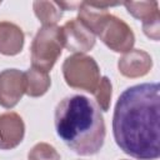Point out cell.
<instances>
[{"label":"cell","mask_w":160,"mask_h":160,"mask_svg":"<svg viewBox=\"0 0 160 160\" xmlns=\"http://www.w3.org/2000/svg\"><path fill=\"white\" fill-rule=\"evenodd\" d=\"M0 4H1V1H0Z\"/></svg>","instance_id":"cell-17"},{"label":"cell","mask_w":160,"mask_h":160,"mask_svg":"<svg viewBox=\"0 0 160 160\" xmlns=\"http://www.w3.org/2000/svg\"><path fill=\"white\" fill-rule=\"evenodd\" d=\"M111 95H112V85L108 76H102L99 81V85L96 90L94 91V96L96 100V105L100 110L108 111L111 102Z\"/></svg>","instance_id":"cell-14"},{"label":"cell","mask_w":160,"mask_h":160,"mask_svg":"<svg viewBox=\"0 0 160 160\" xmlns=\"http://www.w3.org/2000/svg\"><path fill=\"white\" fill-rule=\"evenodd\" d=\"M152 68L151 56L140 49H131L125 52L118 61V69L121 75L126 78H141L146 75Z\"/></svg>","instance_id":"cell-9"},{"label":"cell","mask_w":160,"mask_h":160,"mask_svg":"<svg viewBox=\"0 0 160 160\" xmlns=\"http://www.w3.org/2000/svg\"><path fill=\"white\" fill-rule=\"evenodd\" d=\"M34 12L42 26L56 25L62 16V9L56 1H34Z\"/></svg>","instance_id":"cell-12"},{"label":"cell","mask_w":160,"mask_h":160,"mask_svg":"<svg viewBox=\"0 0 160 160\" xmlns=\"http://www.w3.org/2000/svg\"><path fill=\"white\" fill-rule=\"evenodd\" d=\"M62 75L70 88L91 94H94L101 79L98 62L85 54H74L66 58L62 64Z\"/></svg>","instance_id":"cell-4"},{"label":"cell","mask_w":160,"mask_h":160,"mask_svg":"<svg viewBox=\"0 0 160 160\" xmlns=\"http://www.w3.org/2000/svg\"><path fill=\"white\" fill-rule=\"evenodd\" d=\"M142 31L149 39L158 41L160 39V14L142 21Z\"/></svg>","instance_id":"cell-16"},{"label":"cell","mask_w":160,"mask_h":160,"mask_svg":"<svg viewBox=\"0 0 160 160\" xmlns=\"http://www.w3.org/2000/svg\"><path fill=\"white\" fill-rule=\"evenodd\" d=\"M24 32L20 26L10 21H0V54L14 56L24 48Z\"/></svg>","instance_id":"cell-10"},{"label":"cell","mask_w":160,"mask_h":160,"mask_svg":"<svg viewBox=\"0 0 160 160\" xmlns=\"http://www.w3.org/2000/svg\"><path fill=\"white\" fill-rule=\"evenodd\" d=\"M25 81V94L31 98L42 96L51 85V79L49 72L31 68L24 72Z\"/></svg>","instance_id":"cell-11"},{"label":"cell","mask_w":160,"mask_h":160,"mask_svg":"<svg viewBox=\"0 0 160 160\" xmlns=\"http://www.w3.org/2000/svg\"><path fill=\"white\" fill-rule=\"evenodd\" d=\"M64 48L75 54H85L95 45V35L78 19H71L61 26Z\"/></svg>","instance_id":"cell-6"},{"label":"cell","mask_w":160,"mask_h":160,"mask_svg":"<svg viewBox=\"0 0 160 160\" xmlns=\"http://www.w3.org/2000/svg\"><path fill=\"white\" fill-rule=\"evenodd\" d=\"M94 35H98L100 40L115 52H128L135 44V35L131 28L109 11L101 18L94 30Z\"/></svg>","instance_id":"cell-5"},{"label":"cell","mask_w":160,"mask_h":160,"mask_svg":"<svg viewBox=\"0 0 160 160\" xmlns=\"http://www.w3.org/2000/svg\"><path fill=\"white\" fill-rule=\"evenodd\" d=\"M25 124L21 116L14 111L0 115V149L10 150L16 148L24 139Z\"/></svg>","instance_id":"cell-8"},{"label":"cell","mask_w":160,"mask_h":160,"mask_svg":"<svg viewBox=\"0 0 160 160\" xmlns=\"http://www.w3.org/2000/svg\"><path fill=\"white\" fill-rule=\"evenodd\" d=\"M64 48L61 28L56 25L42 26L38 30L31 42V64L32 68L49 72Z\"/></svg>","instance_id":"cell-3"},{"label":"cell","mask_w":160,"mask_h":160,"mask_svg":"<svg viewBox=\"0 0 160 160\" xmlns=\"http://www.w3.org/2000/svg\"><path fill=\"white\" fill-rule=\"evenodd\" d=\"M25 94L24 72L18 69H5L0 72V105L14 108Z\"/></svg>","instance_id":"cell-7"},{"label":"cell","mask_w":160,"mask_h":160,"mask_svg":"<svg viewBox=\"0 0 160 160\" xmlns=\"http://www.w3.org/2000/svg\"><path fill=\"white\" fill-rule=\"evenodd\" d=\"M124 6L130 15L141 21H145L159 14L158 1H126L124 2Z\"/></svg>","instance_id":"cell-13"},{"label":"cell","mask_w":160,"mask_h":160,"mask_svg":"<svg viewBox=\"0 0 160 160\" xmlns=\"http://www.w3.org/2000/svg\"><path fill=\"white\" fill-rule=\"evenodd\" d=\"M54 125L58 136L79 155H94L104 145L106 128L102 114L86 96L72 95L60 100Z\"/></svg>","instance_id":"cell-2"},{"label":"cell","mask_w":160,"mask_h":160,"mask_svg":"<svg viewBox=\"0 0 160 160\" xmlns=\"http://www.w3.org/2000/svg\"><path fill=\"white\" fill-rule=\"evenodd\" d=\"M28 160H60V154L52 145L39 142L29 151Z\"/></svg>","instance_id":"cell-15"},{"label":"cell","mask_w":160,"mask_h":160,"mask_svg":"<svg viewBox=\"0 0 160 160\" xmlns=\"http://www.w3.org/2000/svg\"><path fill=\"white\" fill-rule=\"evenodd\" d=\"M160 85L145 82L128 88L119 96L112 132L118 146L138 160L160 156Z\"/></svg>","instance_id":"cell-1"}]
</instances>
